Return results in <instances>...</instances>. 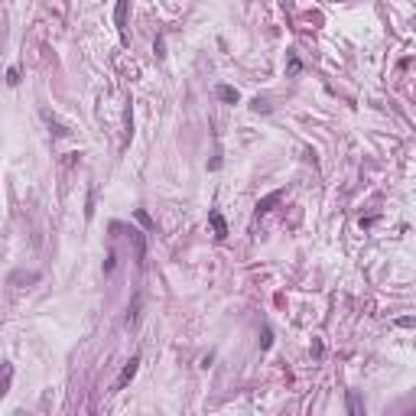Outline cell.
Returning a JSON list of instances; mask_svg holds the SVG:
<instances>
[{"label": "cell", "instance_id": "cell-9", "mask_svg": "<svg viewBox=\"0 0 416 416\" xmlns=\"http://www.w3.org/2000/svg\"><path fill=\"white\" fill-rule=\"evenodd\" d=\"M251 108H254V111H270V108H267V101H260V98H254Z\"/></svg>", "mask_w": 416, "mask_h": 416}, {"label": "cell", "instance_id": "cell-2", "mask_svg": "<svg viewBox=\"0 0 416 416\" xmlns=\"http://www.w3.org/2000/svg\"><path fill=\"white\" fill-rule=\"evenodd\" d=\"M208 221H212V228H215V238L225 241L228 238V225H225V218H221V212H208Z\"/></svg>", "mask_w": 416, "mask_h": 416}, {"label": "cell", "instance_id": "cell-6", "mask_svg": "<svg viewBox=\"0 0 416 416\" xmlns=\"http://www.w3.org/2000/svg\"><path fill=\"white\" fill-rule=\"evenodd\" d=\"M397 325H400V329H416V319L413 316H403V319H397Z\"/></svg>", "mask_w": 416, "mask_h": 416}, {"label": "cell", "instance_id": "cell-5", "mask_svg": "<svg viewBox=\"0 0 416 416\" xmlns=\"http://www.w3.org/2000/svg\"><path fill=\"white\" fill-rule=\"evenodd\" d=\"M280 198H283V192H270V195L263 198V202H257V215H267L270 208H273L276 202H280Z\"/></svg>", "mask_w": 416, "mask_h": 416}, {"label": "cell", "instance_id": "cell-10", "mask_svg": "<svg viewBox=\"0 0 416 416\" xmlns=\"http://www.w3.org/2000/svg\"><path fill=\"white\" fill-rule=\"evenodd\" d=\"M153 52H156V59H163V55H166V52H163V39H156V46H153Z\"/></svg>", "mask_w": 416, "mask_h": 416}, {"label": "cell", "instance_id": "cell-1", "mask_svg": "<svg viewBox=\"0 0 416 416\" xmlns=\"http://www.w3.org/2000/svg\"><path fill=\"white\" fill-rule=\"evenodd\" d=\"M137 367H140V355H134V358H130V361H127V364H124V371H121V377H117V380H114V390H124V387H127V384H130V380H134V377H137Z\"/></svg>", "mask_w": 416, "mask_h": 416}, {"label": "cell", "instance_id": "cell-7", "mask_svg": "<svg viewBox=\"0 0 416 416\" xmlns=\"http://www.w3.org/2000/svg\"><path fill=\"white\" fill-rule=\"evenodd\" d=\"M137 312H140V299H134V309L127 312V325H134V322H137Z\"/></svg>", "mask_w": 416, "mask_h": 416}, {"label": "cell", "instance_id": "cell-8", "mask_svg": "<svg viewBox=\"0 0 416 416\" xmlns=\"http://www.w3.org/2000/svg\"><path fill=\"white\" fill-rule=\"evenodd\" d=\"M299 59H296V55H289V75H296V72H299Z\"/></svg>", "mask_w": 416, "mask_h": 416}, {"label": "cell", "instance_id": "cell-3", "mask_svg": "<svg viewBox=\"0 0 416 416\" xmlns=\"http://www.w3.org/2000/svg\"><path fill=\"white\" fill-rule=\"evenodd\" d=\"M127 7H130V0H117V10H114V20H117V30H127Z\"/></svg>", "mask_w": 416, "mask_h": 416}, {"label": "cell", "instance_id": "cell-4", "mask_svg": "<svg viewBox=\"0 0 416 416\" xmlns=\"http://www.w3.org/2000/svg\"><path fill=\"white\" fill-rule=\"evenodd\" d=\"M215 94H218L221 101H228V104H238V98H241L238 88H231V85H218V88H215Z\"/></svg>", "mask_w": 416, "mask_h": 416}]
</instances>
